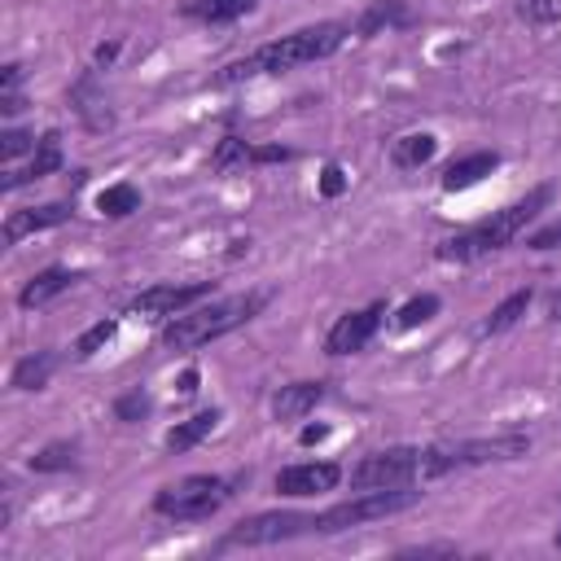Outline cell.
I'll return each instance as SVG.
<instances>
[{"label":"cell","instance_id":"cell-19","mask_svg":"<svg viewBox=\"0 0 561 561\" xmlns=\"http://www.w3.org/2000/svg\"><path fill=\"white\" fill-rule=\"evenodd\" d=\"M324 381H289L272 394V416L276 421H298L307 412H316V403H324Z\"/></svg>","mask_w":561,"mask_h":561},{"label":"cell","instance_id":"cell-21","mask_svg":"<svg viewBox=\"0 0 561 561\" xmlns=\"http://www.w3.org/2000/svg\"><path fill=\"white\" fill-rule=\"evenodd\" d=\"M530 302H535V289L526 285V289H513L508 298H500L486 316H482V324H478V333L482 337H495V333H508L526 311H530Z\"/></svg>","mask_w":561,"mask_h":561},{"label":"cell","instance_id":"cell-40","mask_svg":"<svg viewBox=\"0 0 561 561\" xmlns=\"http://www.w3.org/2000/svg\"><path fill=\"white\" fill-rule=\"evenodd\" d=\"M324 438H329V425H302V430H298V443H302V447L324 443Z\"/></svg>","mask_w":561,"mask_h":561},{"label":"cell","instance_id":"cell-3","mask_svg":"<svg viewBox=\"0 0 561 561\" xmlns=\"http://www.w3.org/2000/svg\"><path fill=\"white\" fill-rule=\"evenodd\" d=\"M272 302V289H245V294H228V298H202L197 307H188L184 316L167 320L162 329V346L167 351H197L241 324H250L263 307Z\"/></svg>","mask_w":561,"mask_h":561},{"label":"cell","instance_id":"cell-9","mask_svg":"<svg viewBox=\"0 0 561 561\" xmlns=\"http://www.w3.org/2000/svg\"><path fill=\"white\" fill-rule=\"evenodd\" d=\"M215 294V280H188V285H149L127 302V316L136 320H175L202 298Z\"/></svg>","mask_w":561,"mask_h":561},{"label":"cell","instance_id":"cell-7","mask_svg":"<svg viewBox=\"0 0 561 561\" xmlns=\"http://www.w3.org/2000/svg\"><path fill=\"white\" fill-rule=\"evenodd\" d=\"M351 491H386L421 482V447H381L351 465Z\"/></svg>","mask_w":561,"mask_h":561},{"label":"cell","instance_id":"cell-34","mask_svg":"<svg viewBox=\"0 0 561 561\" xmlns=\"http://www.w3.org/2000/svg\"><path fill=\"white\" fill-rule=\"evenodd\" d=\"M342 193H346V171L337 162H329L320 171V197H342Z\"/></svg>","mask_w":561,"mask_h":561},{"label":"cell","instance_id":"cell-17","mask_svg":"<svg viewBox=\"0 0 561 561\" xmlns=\"http://www.w3.org/2000/svg\"><path fill=\"white\" fill-rule=\"evenodd\" d=\"M495 167H500V153H495V149H473V153H465V158L447 162L438 184H443V193H465V188L482 184Z\"/></svg>","mask_w":561,"mask_h":561},{"label":"cell","instance_id":"cell-27","mask_svg":"<svg viewBox=\"0 0 561 561\" xmlns=\"http://www.w3.org/2000/svg\"><path fill=\"white\" fill-rule=\"evenodd\" d=\"M110 412H114V421L136 425V421H145V416L153 412V394H149L145 386H131V390H123V394L110 403Z\"/></svg>","mask_w":561,"mask_h":561},{"label":"cell","instance_id":"cell-32","mask_svg":"<svg viewBox=\"0 0 561 561\" xmlns=\"http://www.w3.org/2000/svg\"><path fill=\"white\" fill-rule=\"evenodd\" d=\"M298 153L289 145H254L250 149V167H272V162H294Z\"/></svg>","mask_w":561,"mask_h":561},{"label":"cell","instance_id":"cell-31","mask_svg":"<svg viewBox=\"0 0 561 561\" xmlns=\"http://www.w3.org/2000/svg\"><path fill=\"white\" fill-rule=\"evenodd\" d=\"M517 18L530 26H548L561 18V0H517Z\"/></svg>","mask_w":561,"mask_h":561},{"label":"cell","instance_id":"cell-24","mask_svg":"<svg viewBox=\"0 0 561 561\" xmlns=\"http://www.w3.org/2000/svg\"><path fill=\"white\" fill-rule=\"evenodd\" d=\"M26 465H31V473H66V469L79 465V443H75V438H53V443H44Z\"/></svg>","mask_w":561,"mask_h":561},{"label":"cell","instance_id":"cell-38","mask_svg":"<svg viewBox=\"0 0 561 561\" xmlns=\"http://www.w3.org/2000/svg\"><path fill=\"white\" fill-rule=\"evenodd\" d=\"M22 110H26V96L22 92H0V114L4 118H18Z\"/></svg>","mask_w":561,"mask_h":561},{"label":"cell","instance_id":"cell-16","mask_svg":"<svg viewBox=\"0 0 561 561\" xmlns=\"http://www.w3.org/2000/svg\"><path fill=\"white\" fill-rule=\"evenodd\" d=\"M88 272H79V267H44V272H35L22 289H18V307L22 311H35V307H44V302H53L57 294H66L70 285H79Z\"/></svg>","mask_w":561,"mask_h":561},{"label":"cell","instance_id":"cell-29","mask_svg":"<svg viewBox=\"0 0 561 561\" xmlns=\"http://www.w3.org/2000/svg\"><path fill=\"white\" fill-rule=\"evenodd\" d=\"M250 140H241V136H224L219 145H215V153H210V171H232V167H250Z\"/></svg>","mask_w":561,"mask_h":561},{"label":"cell","instance_id":"cell-26","mask_svg":"<svg viewBox=\"0 0 561 561\" xmlns=\"http://www.w3.org/2000/svg\"><path fill=\"white\" fill-rule=\"evenodd\" d=\"M438 307H443V298H438V294H416V298H408V302L394 311V329H399V333H408V329H416V324L434 320V316H438Z\"/></svg>","mask_w":561,"mask_h":561},{"label":"cell","instance_id":"cell-23","mask_svg":"<svg viewBox=\"0 0 561 561\" xmlns=\"http://www.w3.org/2000/svg\"><path fill=\"white\" fill-rule=\"evenodd\" d=\"M254 13V0H180V18L193 22H237Z\"/></svg>","mask_w":561,"mask_h":561},{"label":"cell","instance_id":"cell-39","mask_svg":"<svg viewBox=\"0 0 561 561\" xmlns=\"http://www.w3.org/2000/svg\"><path fill=\"white\" fill-rule=\"evenodd\" d=\"M197 381H202V373H197V368L188 364V368H184V373L175 377V390H180V394L188 399V394H197Z\"/></svg>","mask_w":561,"mask_h":561},{"label":"cell","instance_id":"cell-41","mask_svg":"<svg viewBox=\"0 0 561 561\" xmlns=\"http://www.w3.org/2000/svg\"><path fill=\"white\" fill-rule=\"evenodd\" d=\"M548 320H561V289H548Z\"/></svg>","mask_w":561,"mask_h":561},{"label":"cell","instance_id":"cell-8","mask_svg":"<svg viewBox=\"0 0 561 561\" xmlns=\"http://www.w3.org/2000/svg\"><path fill=\"white\" fill-rule=\"evenodd\" d=\"M311 535V513H254V517H241L215 548H267V543H289V539H307Z\"/></svg>","mask_w":561,"mask_h":561},{"label":"cell","instance_id":"cell-12","mask_svg":"<svg viewBox=\"0 0 561 561\" xmlns=\"http://www.w3.org/2000/svg\"><path fill=\"white\" fill-rule=\"evenodd\" d=\"M70 219H75V202H44V206H26V210H9V215H4L0 237H4V245H18L22 237H31V232H48V228H61V224H70Z\"/></svg>","mask_w":561,"mask_h":561},{"label":"cell","instance_id":"cell-11","mask_svg":"<svg viewBox=\"0 0 561 561\" xmlns=\"http://www.w3.org/2000/svg\"><path fill=\"white\" fill-rule=\"evenodd\" d=\"M342 478H346V469H342L337 460H298V465L276 469L272 486H276V495H285V500H307V495L337 491Z\"/></svg>","mask_w":561,"mask_h":561},{"label":"cell","instance_id":"cell-6","mask_svg":"<svg viewBox=\"0 0 561 561\" xmlns=\"http://www.w3.org/2000/svg\"><path fill=\"white\" fill-rule=\"evenodd\" d=\"M416 500H421V491H412V486L355 491L351 500H342V504H329V508L311 513V535H342V530H355V526H368V522L394 517V513L412 508Z\"/></svg>","mask_w":561,"mask_h":561},{"label":"cell","instance_id":"cell-30","mask_svg":"<svg viewBox=\"0 0 561 561\" xmlns=\"http://www.w3.org/2000/svg\"><path fill=\"white\" fill-rule=\"evenodd\" d=\"M35 131H26V127H4L0 131V158L4 162H13V158H22V153H35Z\"/></svg>","mask_w":561,"mask_h":561},{"label":"cell","instance_id":"cell-15","mask_svg":"<svg viewBox=\"0 0 561 561\" xmlns=\"http://www.w3.org/2000/svg\"><path fill=\"white\" fill-rule=\"evenodd\" d=\"M412 22H416V13H412L408 0H368L359 9V18H355V39H377V35L403 31Z\"/></svg>","mask_w":561,"mask_h":561},{"label":"cell","instance_id":"cell-14","mask_svg":"<svg viewBox=\"0 0 561 561\" xmlns=\"http://www.w3.org/2000/svg\"><path fill=\"white\" fill-rule=\"evenodd\" d=\"M70 105H75V114H79L92 131L114 127V110H110V96H105V88H101V79H96V66L83 70V75L70 83Z\"/></svg>","mask_w":561,"mask_h":561},{"label":"cell","instance_id":"cell-42","mask_svg":"<svg viewBox=\"0 0 561 561\" xmlns=\"http://www.w3.org/2000/svg\"><path fill=\"white\" fill-rule=\"evenodd\" d=\"M557 543H561V530H557Z\"/></svg>","mask_w":561,"mask_h":561},{"label":"cell","instance_id":"cell-20","mask_svg":"<svg viewBox=\"0 0 561 561\" xmlns=\"http://www.w3.org/2000/svg\"><path fill=\"white\" fill-rule=\"evenodd\" d=\"M57 364H61V355H57L53 346H48V351H35V355H22V359L13 364V373H9V386H13V390H22V394L44 390V386L53 381Z\"/></svg>","mask_w":561,"mask_h":561},{"label":"cell","instance_id":"cell-33","mask_svg":"<svg viewBox=\"0 0 561 561\" xmlns=\"http://www.w3.org/2000/svg\"><path fill=\"white\" fill-rule=\"evenodd\" d=\"M561 245V219H552V224H543V228H535L530 237H526V250H557Z\"/></svg>","mask_w":561,"mask_h":561},{"label":"cell","instance_id":"cell-18","mask_svg":"<svg viewBox=\"0 0 561 561\" xmlns=\"http://www.w3.org/2000/svg\"><path fill=\"white\" fill-rule=\"evenodd\" d=\"M219 421H224V408H202V412H193V416L175 421V425L167 430L162 447H167L171 456H184V451H193V447H197L202 438H210Z\"/></svg>","mask_w":561,"mask_h":561},{"label":"cell","instance_id":"cell-35","mask_svg":"<svg viewBox=\"0 0 561 561\" xmlns=\"http://www.w3.org/2000/svg\"><path fill=\"white\" fill-rule=\"evenodd\" d=\"M118 48H123V39H105V44H96V48H92V66H96V70H110L114 57H118Z\"/></svg>","mask_w":561,"mask_h":561},{"label":"cell","instance_id":"cell-43","mask_svg":"<svg viewBox=\"0 0 561 561\" xmlns=\"http://www.w3.org/2000/svg\"><path fill=\"white\" fill-rule=\"evenodd\" d=\"M557 500H561V486H557Z\"/></svg>","mask_w":561,"mask_h":561},{"label":"cell","instance_id":"cell-36","mask_svg":"<svg viewBox=\"0 0 561 561\" xmlns=\"http://www.w3.org/2000/svg\"><path fill=\"white\" fill-rule=\"evenodd\" d=\"M22 79H26L22 61H9V66L0 70V92H18V88H22Z\"/></svg>","mask_w":561,"mask_h":561},{"label":"cell","instance_id":"cell-10","mask_svg":"<svg viewBox=\"0 0 561 561\" xmlns=\"http://www.w3.org/2000/svg\"><path fill=\"white\" fill-rule=\"evenodd\" d=\"M386 316H390L386 298H377V302H368V307H359V311L337 316V320H333V329L324 333V355H333V359H337V355H355V351H364V346L381 333Z\"/></svg>","mask_w":561,"mask_h":561},{"label":"cell","instance_id":"cell-22","mask_svg":"<svg viewBox=\"0 0 561 561\" xmlns=\"http://www.w3.org/2000/svg\"><path fill=\"white\" fill-rule=\"evenodd\" d=\"M434 153H438V136H434V131H408V136H399V140L390 145V162H394L399 171H421Z\"/></svg>","mask_w":561,"mask_h":561},{"label":"cell","instance_id":"cell-13","mask_svg":"<svg viewBox=\"0 0 561 561\" xmlns=\"http://www.w3.org/2000/svg\"><path fill=\"white\" fill-rule=\"evenodd\" d=\"M61 162H66V153H61V131H57V127H48V131L39 136V145H35L31 162H26L22 171H4L0 188H4V193H18L22 184H35V180H44V175L61 171Z\"/></svg>","mask_w":561,"mask_h":561},{"label":"cell","instance_id":"cell-1","mask_svg":"<svg viewBox=\"0 0 561 561\" xmlns=\"http://www.w3.org/2000/svg\"><path fill=\"white\" fill-rule=\"evenodd\" d=\"M351 39V26L346 22H316V26H298L280 39H267L259 44L254 53L228 61L215 83L219 88H232V83H245V79H259V75H285V70H298V66H311V61H324L333 57L342 44Z\"/></svg>","mask_w":561,"mask_h":561},{"label":"cell","instance_id":"cell-37","mask_svg":"<svg viewBox=\"0 0 561 561\" xmlns=\"http://www.w3.org/2000/svg\"><path fill=\"white\" fill-rule=\"evenodd\" d=\"M456 543H416V548H403V557H451Z\"/></svg>","mask_w":561,"mask_h":561},{"label":"cell","instance_id":"cell-2","mask_svg":"<svg viewBox=\"0 0 561 561\" xmlns=\"http://www.w3.org/2000/svg\"><path fill=\"white\" fill-rule=\"evenodd\" d=\"M548 206H552V184H535L526 197H517V202L491 210L486 219L460 228L456 237L438 241V245H434V259H438V263H478V259H486V254L513 245Z\"/></svg>","mask_w":561,"mask_h":561},{"label":"cell","instance_id":"cell-5","mask_svg":"<svg viewBox=\"0 0 561 561\" xmlns=\"http://www.w3.org/2000/svg\"><path fill=\"white\" fill-rule=\"evenodd\" d=\"M250 473H237V478H219V473H188L180 482H167L153 491V513L158 517H171V522H206L215 517L232 495L237 486H245Z\"/></svg>","mask_w":561,"mask_h":561},{"label":"cell","instance_id":"cell-4","mask_svg":"<svg viewBox=\"0 0 561 561\" xmlns=\"http://www.w3.org/2000/svg\"><path fill=\"white\" fill-rule=\"evenodd\" d=\"M530 451V434H491V438H456V443H434L421 447V482L482 469V465H508Z\"/></svg>","mask_w":561,"mask_h":561},{"label":"cell","instance_id":"cell-25","mask_svg":"<svg viewBox=\"0 0 561 561\" xmlns=\"http://www.w3.org/2000/svg\"><path fill=\"white\" fill-rule=\"evenodd\" d=\"M96 210H101L105 219H127V215H136V210H140V188H136L131 180L105 184V188L96 193Z\"/></svg>","mask_w":561,"mask_h":561},{"label":"cell","instance_id":"cell-28","mask_svg":"<svg viewBox=\"0 0 561 561\" xmlns=\"http://www.w3.org/2000/svg\"><path fill=\"white\" fill-rule=\"evenodd\" d=\"M114 333H118V320H114V316L88 324V329L75 337V359H92L96 351H105V342H114Z\"/></svg>","mask_w":561,"mask_h":561}]
</instances>
